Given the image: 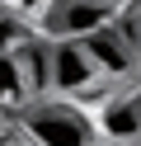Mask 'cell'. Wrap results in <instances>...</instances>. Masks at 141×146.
<instances>
[{"label":"cell","mask_w":141,"mask_h":146,"mask_svg":"<svg viewBox=\"0 0 141 146\" xmlns=\"http://www.w3.org/2000/svg\"><path fill=\"white\" fill-rule=\"evenodd\" d=\"M99 80H103V71L94 66V57L85 52L80 38L52 42V90H61V94H89Z\"/></svg>","instance_id":"3957f363"},{"label":"cell","mask_w":141,"mask_h":146,"mask_svg":"<svg viewBox=\"0 0 141 146\" xmlns=\"http://www.w3.org/2000/svg\"><path fill=\"white\" fill-rule=\"evenodd\" d=\"M99 5H108V10H113V14H118V10H122V5H127V0H99Z\"/></svg>","instance_id":"9c48e42d"},{"label":"cell","mask_w":141,"mask_h":146,"mask_svg":"<svg viewBox=\"0 0 141 146\" xmlns=\"http://www.w3.org/2000/svg\"><path fill=\"white\" fill-rule=\"evenodd\" d=\"M24 137L33 146H94L99 123L80 113L71 104H28L24 108Z\"/></svg>","instance_id":"6da1fadb"},{"label":"cell","mask_w":141,"mask_h":146,"mask_svg":"<svg viewBox=\"0 0 141 146\" xmlns=\"http://www.w3.org/2000/svg\"><path fill=\"white\" fill-rule=\"evenodd\" d=\"M14 42H19V29L0 14V52H14Z\"/></svg>","instance_id":"ba28073f"},{"label":"cell","mask_w":141,"mask_h":146,"mask_svg":"<svg viewBox=\"0 0 141 146\" xmlns=\"http://www.w3.org/2000/svg\"><path fill=\"white\" fill-rule=\"evenodd\" d=\"M132 42H136V57H141V24L132 29Z\"/></svg>","instance_id":"30bf717a"},{"label":"cell","mask_w":141,"mask_h":146,"mask_svg":"<svg viewBox=\"0 0 141 146\" xmlns=\"http://www.w3.org/2000/svg\"><path fill=\"white\" fill-rule=\"evenodd\" d=\"M108 24H113V10L99 5V0H47V10L38 14V33L52 42L89 38V33L108 29Z\"/></svg>","instance_id":"7a4b0ae2"},{"label":"cell","mask_w":141,"mask_h":146,"mask_svg":"<svg viewBox=\"0 0 141 146\" xmlns=\"http://www.w3.org/2000/svg\"><path fill=\"white\" fill-rule=\"evenodd\" d=\"M9 104H24L28 108V94H24V80H19V66L9 52H0V108Z\"/></svg>","instance_id":"52a82bcc"},{"label":"cell","mask_w":141,"mask_h":146,"mask_svg":"<svg viewBox=\"0 0 141 146\" xmlns=\"http://www.w3.org/2000/svg\"><path fill=\"white\" fill-rule=\"evenodd\" d=\"M99 137L118 141H136L141 137V94H113L99 108Z\"/></svg>","instance_id":"8992f818"},{"label":"cell","mask_w":141,"mask_h":146,"mask_svg":"<svg viewBox=\"0 0 141 146\" xmlns=\"http://www.w3.org/2000/svg\"><path fill=\"white\" fill-rule=\"evenodd\" d=\"M9 57H14V66H19V80H24L28 104H38V99L47 94V85H52V47L38 42V38H28V42H14Z\"/></svg>","instance_id":"5b68a950"},{"label":"cell","mask_w":141,"mask_h":146,"mask_svg":"<svg viewBox=\"0 0 141 146\" xmlns=\"http://www.w3.org/2000/svg\"><path fill=\"white\" fill-rule=\"evenodd\" d=\"M118 146H141V141H118Z\"/></svg>","instance_id":"8fae6325"},{"label":"cell","mask_w":141,"mask_h":146,"mask_svg":"<svg viewBox=\"0 0 141 146\" xmlns=\"http://www.w3.org/2000/svg\"><path fill=\"white\" fill-rule=\"evenodd\" d=\"M80 42H85V52L94 57V66H99L103 76H132V71L141 66L132 33H118L113 24L99 29V33H89V38H80Z\"/></svg>","instance_id":"277c9868"}]
</instances>
